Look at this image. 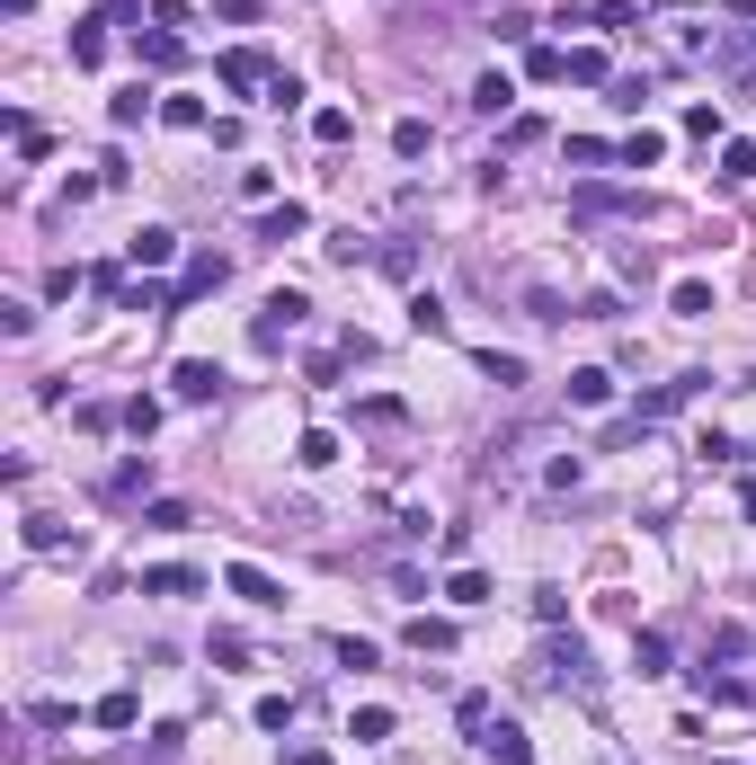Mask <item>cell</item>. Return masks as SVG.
Returning <instances> with one entry per match:
<instances>
[{
  "mask_svg": "<svg viewBox=\"0 0 756 765\" xmlns=\"http://www.w3.org/2000/svg\"><path fill=\"white\" fill-rule=\"evenodd\" d=\"M409 329H419V338H445V303H437V294H409Z\"/></svg>",
  "mask_w": 756,
  "mask_h": 765,
  "instance_id": "35",
  "label": "cell"
},
{
  "mask_svg": "<svg viewBox=\"0 0 756 765\" xmlns=\"http://www.w3.org/2000/svg\"><path fill=\"white\" fill-rule=\"evenodd\" d=\"M454 721L463 730H490V694H454Z\"/></svg>",
  "mask_w": 756,
  "mask_h": 765,
  "instance_id": "48",
  "label": "cell"
},
{
  "mask_svg": "<svg viewBox=\"0 0 756 765\" xmlns=\"http://www.w3.org/2000/svg\"><path fill=\"white\" fill-rule=\"evenodd\" d=\"M232 196L267 215V205H277V170H241V178H232Z\"/></svg>",
  "mask_w": 756,
  "mask_h": 765,
  "instance_id": "28",
  "label": "cell"
},
{
  "mask_svg": "<svg viewBox=\"0 0 756 765\" xmlns=\"http://www.w3.org/2000/svg\"><path fill=\"white\" fill-rule=\"evenodd\" d=\"M143 596H205V570H187V561H161V570H143Z\"/></svg>",
  "mask_w": 756,
  "mask_h": 765,
  "instance_id": "9",
  "label": "cell"
},
{
  "mask_svg": "<svg viewBox=\"0 0 756 765\" xmlns=\"http://www.w3.org/2000/svg\"><path fill=\"white\" fill-rule=\"evenodd\" d=\"M632 668L641 676H667V633H632Z\"/></svg>",
  "mask_w": 756,
  "mask_h": 765,
  "instance_id": "31",
  "label": "cell"
},
{
  "mask_svg": "<svg viewBox=\"0 0 756 765\" xmlns=\"http://www.w3.org/2000/svg\"><path fill=\"white\" fill-rule=\"evenodd\" d=\"M170 392H178V401H223V366H214V357H178V366H170Z\"/></svg>",
  "mask_w": 756,
  "mask_h": 765,
  "instance_id": "6",
  "label": "cell"
},
{
  "mask_svg": "<svg viewBox=\"0 0 756 765\" xmlns=\"http://www.w3.org/2000/svg\"><path fill=\"white\" fill-rule=\"evenodd\" d=\"M570 161H579V170H605V161H624V143H596V134H579Z\"/></svg>",
  "mask_w": 756,
  "mask_h": 765,
  "instance_id": "38",
  "label": "cell"
},
{
  "mask_svg": "<svg viewBox=\"0 0 756 765\" xmlns=\"http://www.w3.org/2000/svg\"><path fill=\"white\" fill-rule=\"evenodd\" d=\"M374 267H383V276H419V241H383Z\"/></svg>",
  "mask_w": 756,
  "mask_h": 765,
  "instance_id": "34",
  "label": "cell"
},
{
  "mask_svg": "<svg viewBox=\"0 0 756 765\" xmlns=\"http://www.w3.org/2000/svg\"><path fill=\"white\" fill-rule=\"evenodd\" d=\"M223 286H232V258H223V250H196V258H187V276H178V303L223 294Z\"/></svg>",
  "mask_w": 756,
  "mask_h": 765,
  "instance_id": "7",
  "label": "cell"
},
{
  "mask_svg": "<svg viewBox=\"0 0 756 765\" xmlns=\"http://www.w3.org/2000/svg\"><path fill=\"white\" fill-rule=\"evenodd\" d=\"M400 419H409L400 401H357V428H400Z\"/></svg>",
  "mask_w": 756,
  "mask_h": 765,
  "instance_id": "45",
  "label": "cell"
},
{
  "mask_svg": "<svg viewBox=\"0 0 756 765\" xmlns=\"http://www.w3.org/2000/svg\"><path fill=\"white\" fill-rule=\"evenodd\" d=\"M561 81H588V90H596V81H605V54H596V45H570V54H561Z\"/></svg>",
  "mask_w": 756,
  "mask_h": 765,
  "instance_id": "27",
  "label": "cell"
},
{
  "mask_svg": "<svg viewBox=\"0 0 756 765\" xmlns=\"http://www.w3.org/2000/svg\"><path fill=\"white\" fill-rule=\"evenodd\" d=\"M329 650H338V668H383V650H374V641H357V633H338Z\"/></svg>",
  "mask_w": 756,
  "mask_h": 765,
  "instance_id": "40",
  "label": "cell"
},
{
  "mask_svg": "<svg viewBox=\"0 0 756 765\" xmlns=\"http://www.w3.org/2000/svg\"><path fill=\"white\" fill-rule=\"evenodd\" d=\"M480 374H490L499 392H525V357H499V347H480Z\"/></svg>",
  "mask_w": 756,
  "mask_h": 765,
  "instance_id": "26",
  "label": "cell"
},
{
  "mask_svg": "<svg viewBox=\"0 0 756 765\" xmlns=\"http://www.w3.org/2000/svg\"><path fill=\"white\" fill-rule=\"evenodd\" d=\"M703 383H712V374H676V383H659V392H641V409H632V419H641V428H650V419H676V409H685V401H703Z\"/></svg>",
  "mask_w": 756,
  "mask_h": 765,
  "instance_id": "5",
  "label": "cell"
},
{
  "mask_svg": "<svg viewBox=\"0 0 756 765\" xmlns=\"http://www.w3.org/2000/svg\"><path fill=\"white\" fill-rule=\"evenodd\" d=\"M214 81H223L232 98H249V90H277V62H267L258 45H232V54L214 62Z\"/></svg>",
  "mask_w": 756,
  "mask_h": 765,
  "instance_id": "3",
  "label": "cell"
},
{
  "mask_svg": "<svg viewBox=\"0 0 756 765\" xmlns=\"http://www.w3.org/2000/svg\"><path fill=\"white\" fill-rule=\"evenodd\" d=\"M428 143H437L428 116H400V125H392V152H400V161H428Z\"/></svg>",
  "mask_w": 756,
  "mask_h": 765,
  "instance_id": "21",
  "label": "cell"
},
{
  "mask_svg": "<svg viewBox=\"0 0 756 765\" xmlns=\"http://www.w3.org/2000/svg\"><path fill=\"white\" fill-rule=\"evenodd\" d=\"M303 321H312V303H303L294 286H277V294H267V303H258V321H249V338H258V347H286V338H294Z\"/></svg>",
  "mask_w": 756,
  "mask_h": 765,
  "instance_id": "2",
  "label": "cell"
},
{
  "mask_svg": "<svg viewBox=\"0 0 756 765\" xmlns=\"http://www.w3.org/2000/svg\"><path fill=\"white\" fill-rule=\"evenodd\" d=\"M525 312H534V321H579V312H570L553 286H525Z\"/></svg>",
  "mask_w": 756,
  "mask_h": 765,
  "instance_id": "39",
  "label": "cell"
},
{
  "mask_svg": "<svg viewBox=\"0 0 756 765\" xmlns=\"http://www.w3.org/2000/svg\"><path fill=\"white\" fill-rule=\"evenodd\" d=\"M445 596H454V605H490V579H480L472 561H454V579H445Z\"/></svg>",
  "mask_w": 756,
  "mask_h": 765,
  "instance_id": "29",
  "label": "cell"
},
{
  "mask_svg": "<svg viewBox=\"0 0 756 765\" xmlns=\"http://www.w3.org/2000/svg\"><path fill=\"white\" fill-rule=\"evenodd\" d=\"M490 36H499V45H525V36H534V19H525V10H499V27H490Z\"/></svg>",
  "mask_w": 756,
  "mask_h": 765,
  "instance_id": "51",
  "label": "cell"
},
{
  "mask_svg": "<svg viewBox=\"0 0 756 765\" xmlns=\"http://www.w3.org/2000/svg\"><path fill=\"white\" fill-rule=\"evenodd\" d=\"M480 747H490V765H534V747H525L516 721H490V730H480Z\"/></svg>",
  "mask_w": 756,
  "mask_h": 765,
  "instance_id": "12",
  "label": "cell"
},
{
  "mask_svg": "<svg viewBox=\"0 0 756 765\" xmlns=\"http://www.w3.org/2000/svg\"><path fill=\"white\" fill-rule=\"evenodd\" d=\"M0 10H10V19H27V10H36V0H0Z\"/></svg>",
  "mask_w": 756,
  "mask_h": 765,
  "instance_id": "57",
  "label": "cell"
},
{
  "mask_svg": "<svg viewBox=\"0 0 756 765\" xmlns=\"http://www.w3.org/2000/svg\"><path fill=\"white\" fill-rule=\"evenodd\" d=\"M133 54H143V62H152V72H178V54H187V45H178L170 27H152V36H133Z\"/></svg>",
  "mask_w": 756,
  "mask_h": 765,
  "instance_id": "20",
  "label": "cell"
},
{
  "mask_svg": "<svg viewBox=\"0 0 756 765\" xmlns=\"http://www.w3.org/2000/svg\"><path fill=\"white\" fill-rule=\"evenodd\" d=\"M143 525H152V534H187L196 517H187V499H152V508H143Z\"/></svg>",
  "mask_w": 756,
  "mask_h": 765,
  "instance_id": "30",
  "label": "cell"
},
{
  "mask_svg": "<svg viewBox=\"0 0 756 765\" xmlns=\"http://www.w3.org/2000/svg\"><path fill=\"white\" fill-rule=\"evenodd\" d=\"M223 588H232L241 605H286V588H277V579H267L258 561H232V570H223Z\"/></svg>",
  "mask_w": 756,
  "mask_h": 765,
  "instance_id": "8",
  "label": "cell"
},
{
  "mask_svg": "<svg viewBox=\"0 0 756 765\" xmlns=\"http://www.w3.org/2000/svg\"><path fill=\"white\" fill-rule=\"evenodd\" d=\"M27 721H36V730H72L81 712H72V704H62V694H36V704H27Z\"/></svg>",
  "mask_w": 756,
  "mask_h": 765,
  "instance_id": "32",
  "label": "cell"
},
{
  "mask_svg": "<svg viewBox=\"0 0 756 765\" xmlns=\"http://www.w3.org/2000/svg\"><path fill=\"white\" fill-rule=\"evenodd\" d=\"M286 765H329V756H321V747H294V756H286Z\"/></svg>",
  "mask_w": 756,
  "mask_h": 765,
  "instance_id": "56",
  "label": "cell"
},
{
  "mask_svg": "<svg viewBox=\"0 0 756 765\" xmlns=\"http://www.w3.org/2000/svg\"><path fill=\"white\" fill-rule=\"evenodd\" d=\"M561 614H570V596H561V588H534V623H553V633H561Z\"/></svg>",
  "mask_w": 756,
  "mask_h": 765,
  "instance_id": "49",
  "label": "cell"
},
{
  "mask_svg": "<svg viewBox=\"0 0 756 765\" xmlns=\"http://www.w3.org/2000/svg\"><path fill=\"white\" fill-rule=\"evenodd\" d=\"M685 134H695V143H712V134H721V107H712V98H695V107H685Z\"/></svg>",
  "mask_w": 756,
  "mask_h": 765,
  "instance_id": "46",
  "label": "cell"
},
{
  "mask_svg": "<svg viewBox=\"0 0 756 765\" xmlns=\"http://www.w3.org/2000/svg\"><path fill=\"white\" fill-rule=\"evenodd\" d=\"M143 490H152V454H125L107 472V499H143Z\"/></svg>",
  "mask_w": 756,
  "mask_h": 765,
  "instance_id": "16",
  "label": "cell"
},
{
  "mask_svg": "<svg viewBox=\"0 0 756 765\" xmlns=\"http://www.w3.org/2000/svg\"><path fill=\"white\" fill-rule=\"evenodd\" d=\"M312 232V215H303V205L286 196V205H267V215H258V241H303Z\"/></svg>",
  "mask_w": 756,
  "mask_h": 765,
  "instance_id": "13",
  "label": "cell"
},
{
  "mask_svg": "<svg viewBox=\"0 0 756 765\" xmlns=\"http://www.w3.org/2000/svg\"><path fill=\"white\" fill-rule=\"evenodd\" d=\"M249 721H258V730H294V694H258Z\"/></svg>",
  "mask_w": 756,
  "mask_h": 765,
  "instance_id": "37",
  "label": "cell"
},
{
  "mask_svg": "<svg viewBox=\"0 0 756 765\" xmlns=\"http://www.w3.org/2000/svg\"><path fill=\"white\" fill-rule=\"evenodd\" d=\"M348 739H357V747H383V739H392V704H365V712L348 721Z\"/></svg>",
  "mask_w": 756,
  "mask_h": 765,
  "instance_id": "24",
  "label": "cell"
},
{
  "mask_svg": "<svg viewBox=\"0 0 756 765\" xmlns=\"http://www.w3.org/2000/svg\"><path fill=\"white\" fill-rule=\"evenodd\" d=\"M72 62H81V72H98V62H107V36H98V27H72Z\"/></svg>",
  "mask_w": 756,
  "mask_h": 765,
  "instance_id": "41",
  "label": "cell"
},
{
  "mask_svg": "<svg viewBox=\"0 0 756 765\" xmlns=\"http://www.w3.org/2000/svg\"><path fill=\"white\" fill-rule=\"evenodd\" d=\"M312 134H321V143H348L357 116H348V107H321V116H312Z\"/></svg>",
  "mask_w": 756,
  "mask_h": 765,
  "instance_id": "44",
  "label": "cell"
},
{
  "mask_svg": "<svg viewBox=\"0 0 756 765\" xmlns=\"http://www.w3.org/2000/svg\"><path fill=\"white\" fill-rule=\"evenodd\" d=\"M659 152H667V134H650V125H641V134H624V170H650Z\"/></svg>",
  "mask_w": 756,
  "mask_h": 765,
  "instance_id": "33",
  "label": "cell"
},
{
  "mask_svg": "<svg viewBox=\"0 0 756 765\" xmlns=\"http://www.w3.org/2000/svg\"><path fill=\"white\" fill-rule=\"evenodd\" d=\"M588 27H641V10H632V0H596Z\"/></svg>",
  "mask_w": 756,
  "mask_h": 765,
  "instance_id": "43",
  "label": "cell"
},
{
  "mask_svg": "<svg viewBox=\"0 0 756 765\" xmlns=\"http://www.w3.org/2000/svg\"><path fill=\"white\" fill-rule=\"evenodd\" d=\"M143 116H161V90L133 81V90H116V98H107V125H116V134H125V125H143Z\"/></svg>",
  "mask_w": 756,
  "mask_h": 765,
  "instance_id": "11",
  "label": "cell"
},
{
  "mask_svg": "<svg viewBox=\"0 0 756 765\" xmlns=\"http://www.w3.org/2000/svg\"><path fill=\"white\" fill-rule=\"evenodd\" d=\"M721 178H756V143H730L721 152Z\"/></svg>",
  "mask_w": 756,
  "mask_h": 765,
  "instance_id": "52",
  "label": "cell"
},
{
  "mask_svg": "<svg viewBox=\"0 0 756 765\" xmlns=\"http://www.w3.org/2000/svg\"><path fill=\"white\" fill-rule=\"evenodd\" d=\"M695 694H712V704H747V694H756V685H747V676H730V668H712V659H703V668H695Z\"/></svg>",
  "mask_w": 756,
  "mask_h": 765,
  "instance_id": "15",
  "label": "cell"
},
{
  "mask_svg": "<svg viewBox=\"0 0 756 765\" xmlns=\"http://www.w3.org/2000/svg\"><path fill=\"white\" fill-rule=\"evenodd\" d=\"M125 428H133V437H152V428H161V401H152V392H133V401H125Z\"/></svg>",
  "mask_w": 756,
  "mask_h": 765,
  "instance_id": "42",
  "label": "cell"
},
{
  "mask_svg": "<svg viewBox=\"0 0 756 765\" xmlns=\"http://www.w3.org/2000/svg\"><path fill=\"white\" fill-rule=\"evenodd\" d=\"M205 659H214V668H249V641H241V633H214V650H205Z\"/></svg>",
  "mask_w": 756,
  "mask_h": 765,
  "instance_id": "47",
  "label": "cell"
},
{
  "mask_svg": "<svg viewBox=\"0 0 756 765\" xmlns=\"http://www.w3.org/2000/svg\"><path fill=\"white\" fill-rule=\"evenodd\" d=\"M738 517H747V525H756V480H738Z\"/></svg>",
  "mask_w": 756,
  "mask_h": 765,
  "instance_id": "55",
  "label": "cell"
},
{
  "mask_svg": "<svg viewBox=\"0 0 756 765\" xmlns=\"http://www.w3.org/2000/svg\"><path fill=\"white\" fill-rule=\"evenodd\" d=\"M667 303H676V321H712V286H703V276H685Z\"/></svg>",
  "mask_w": 756,
  "mask_h": 765,
  "instance_id": "25",
  "label": "cell"
},
{
  "mask_svg": "<svg viewBox=\"0 0 756 765\" xmlns=\"http://www.w3.org/2000/svg\"><path fill=\"white\" fill-rule=\"evenodd\" d=\"M294 463H303V472H329V463H338V437H329V428H303Z\"/></svg>",
  "mask_w": 756,
  "mask_h": 765,
  "instance_id": "23",
  "label": "cell"
},
{
  "mask_svg": "<svg viewBox=\"0 0 756 765\" xmlns=\"http://www.w3.org/2000/svg\"><path fill=\"white\" fill-rule=\"evenodd\" d=\"M472 107H480V116H508V107H516V81H508V72H480V81H472Z\"/></svg>",
  "mask_w": 756,
  "mask_h": 765,
  "instance_id": "19",
  "label": "cell"
},
{
  "mask_svg": "<svg viewBox=\"0 0 756 765\" xmlns=\"http://www.w3.org/2000/svg\"><path fill=\"white\" fill-rule=\"evenodd\" d=\"M90 721H98V730H133V721H143V704L116 685V694H98V704H90Z\"/></svg>",
  "mask_w": 756,
  "mask_h": 765,
  "instance_id": "18",
  "label": "cell"
},
{
  "mask_svg": "<svg viewBox=\"0 0 756 765\" xmlns=\"http://www.w3.org/2000/svg\"><path fill=\"white\" fill-rule=\"evenodd\" d=\"M543 480H553V490H579V480H588V463H579V454H553V472H543Z\"/></svg>",
  "mask_w": 756,
  "mask_h": 765,
  "instance_id": "50",
  "label": "cell"
},
{
  "mask_svg": "<svg viewBox=\"0 0 756 765\" xmlns=\"http://www.w3.org/2000/svg\"><path fill=\"white\" fill-rule=\"evenodd\" d=\"M534 685H596V668H588V641L579 633H553V641H543V659L525 668Z\"/></svg>",
  "mask_w": 756,
  "mask_h": 765,
  "instance_id": "1",
  "label": "cell"
},
{
  "mask_svg": "<svg viewBox=\"0 0 756 765\" xmlns=\"http://www.w3.org/2000/svg\"><path fill=\"white\" fill-rule=\"evenodd\" d=\"M152 27H170V36H178V27H187V0H152Z\"/></svg>",
  "mask_w": 756,
  "mask_h": 765,
  "instance_id": "53",
  "label": "cell"
},
{
  "mask_svg": "<svg viewBox=\"0 0 756 765\" xmlns=\"http://www.w3.org/2000/svg\"><path fill=\"white\" fill-rule=\"evenodd\" d=\"M561 392H570V409H605V401H614V374H605V366H579Z\"/></svg>",
  "mask_w": 756,
  "mask_h": 765,
  "instance_id": "14",
  "label": "cell"
},
{
  "mask_svg": "<svg viewBox=\"0 0 756 765\" xmlns=\"http://www.w3.org/2000/svg\"><path fill=\"white\" fill-rule=\"evenodd\" d=\"M409 650H419V659H445L454 650V623H437V614H419V623H409V633H400Z\"/></svg>",
  "mask_w": 756,
  "mask_h": 765,
  "instance_id": "17",
  "label": "cell"
},
{
  "mask_svg": "<svg viewBox=\"0 0 756 765\" xmlns=\"http://www.w3.org/2000/svg\"><path fill=\"white\" fill-rule=\"evenodd\" d=\"M214 19H232V27H249V19H258V0H214Z\"/></svg>",
  "mask_w": 756,
  "mask_h": 765,
  "instance_id": "54",
  "label": "cell"
},
{
  "mask_svg": "<svg viewBox=\"0 0 756 765\" xmlns=\"http://www.w3.org/2000/svg\"><path fill=\"white\" fill-rule=\"evenodd\" d=\"M570 215H579V223H624V215H641V196H632V187H579Z\"/></svg>",
  "mask_w": 756,
  "mask_h": 765,
  "instance_id": "4",
  "label": "cell"
},
{
  "mask_svg": "<svg viewBox=\"0 0 756 765\" xmlns=\"http://www.w3.org/2000/svg\"><path fill=\"white\" fill-rule=\"evenodd\" d=\"M125 258H133V267H170V258H178V232H170V223H143V232L125 241Z\"/></svg>",
  "mask_w": 756,
  "mask_h": 765,
  "instance_id": "10",
  "label": "cell"
},
{
  "mask_svg": "<svg viewBox=\"0 0 756 765\" xmlns=\"http://www.w3.org/2000/svg\"><path fill=\"white\" fill-rule=\"evenodd\" d=\"M62 543H72V552H81V534H72V525H62V517H27V552H62Z\"/></svg>",
  "mask_w": 756,
  "mask_h": 765,
  "instance_id": "22",
  "label": "cell"
},
{
  "mask_svg": "<svg viewBox=\"0 0 756 765\" xmlns=\"http://www.w3.org/2000/svg\"><path fill=\"white\" fill-rule=\"evenodd\" d=\"M161 125H178V134H205V125H214V116H205L196 98H161Z\"/></svg>",
  "mask_w": 756,
  "mask_h": 765,
  "instance_id": "36",
  "label": "cell"
}]
</instances>
